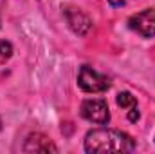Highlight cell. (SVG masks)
<instances>
[{
	"label": "cell",
	"instance_id": "6da1fadb",
	"mask_svg": "<svg viewBox=\"0 0 155 154\" xmlns=\"http://www.w3.org/2000/svg\"><path fill=\"white\" fill-rule=\"evenodd\" d=\"M85 152L88 154H101V152H132L135 151V140L117 129H92L87 132L83 142Z\"/></svg>",
	"mask_w": 155,
	"mask_h": 154
},
{
	"label": "cell",
	"instance_id": "7a4b0ae2",
	"mask_svg": "<svg viewBox=\"0 0 155 154\" xmlns=\"http://www.w3.org/2000/svg\"><path fill=\"white\" fill-rule=\"evenodd\" d=\"M78 85L81 91L90 94H101L110 89V78L94 71L90 65H81L78 73Z\"/></svg>",
	"mask_w": 155,
	"mask_h": 154
},
{
	"label": "cell",
	"instance_id": "3957f363",
	"mask_svg": "<svg viewBox=\"0 0 155 154\" xmlns=\"http://www.w3.org/2000/svg\"><path fill=\"white\" fill-rule=\"evenodd\" d=\"M79 114L90 123L96 125H108L110 121V111H108V103L103 98H88L81 103L79 107Z\"/></svg>",
	"mask_w": 155,
	"mask_h": 154
},
{
	"label": "cell",
	"instance_id": "277c9868",
	"mask_svg": "<svg viewBox=\"0 0 155 154\" xmlns=\"http://www.w3.org/2000/svg\"><path fill=\"white\" fill-rule=\"evenodd\" d=\"M128 27L143 38H155V7L132 15L128 18Z\"/></svg>",
	"mask_w": 155,
	"mask_h": 154
},
{
	"label": "cell",
	"instance_id": "5b68a950",
	"mask_svg": "<svg viewBox=\"0 0 155 154\" xmlns=\"http://www.w3.org/2000/svg\"><path fill=\"white\" fill-rule=\"evenodd\" d=\"M61 9H63V16L67 20V26L78 37H85L92 29V18L83 9H79L76 5H61Z\"/></svg>",
	"mask_w": 155,
	"mask_h": 154
},
{
	"label": "cell",
	"instance_id": "8992f818",
	"mask_svg": "<svg viewBox=\"0 0 155 154\" xmlns=\"http://www.w3.org/2000/svg\"><path fill=\"white\" fill-rule=\"evenodd\" d=\"M25 152H58V147L51 142V138H47L45 134H29L24 145Z\"/></svg>",
	"mask_w": 155,
	"mask_h": 154
},
{
	"label": "cell",
	"instance_id": "52a82bcc",
	"mask_svg": "<svg viewBox=\"0 0 155 154\" xmlns=\"http://www.w3.org/2000/svg\"><path fill=\"white\" fill-rule=\"evenodd\" d=\"M117 105L119 107H123V109H130V107H134V105H137V100H135V96L132 94V93H128V91H123V93H119L116 98Z\"/></svg>",
	"mask_w": 155,
	"mask_h": 154
},
{
	"label": "cell",
	"instance_id": "ba28073f",
	"mask_svg": "<svg viewBox=\"0 0 155 154\" xmlns=\"http://www.w3.org/2000/svg\"><path fill=\"white\" fill-rule=\"evenodd\" d=\"M11 56H13V45H11V42L0 40V58L2 60H7Z\"/></svg>",
	"mask_w": 155,
	"mask_h": 154
},
{
	"label": "cell",
	"instance_id": "9c48e42d",
	"mask_svg": "<svg viewBox=\"0 0 155 154\" xmlns=\"http://www.w3.org/2000/svg\"><path fill=\"white\" fill-rule=\"evenodd\" d=\"M128 120L130 121H137L139 120V109H137V105H134V107L128 109Z\"/></svg>",
	"mask_w": 155,
	"mask_h": 154
},
{
	"label": "cell",
	"instance_id": "30bf717a",
	"mask_svg": "<svg viewBox=\"0 0 155 154\" xmlns=\"http://www.w3.org/2000/svg\"><path fill=\"white\" fill-rule=\"evenodd\" d=\"M126 2H128V0H108V4H110L112 7H123Z\"/></svg>",
	"mask_w": 155,
	"mask_h": 154
},
{
	"label": "cell",
	"instance_id": "8fae6325",
	"mask_svg": "<svg viewBox=\"0 0 155 154\" xmlns=\"http://www.w3.org/2000/svg\"><path fill=\"white\" fill-rule=\"evenodd\" d=\"M0 131H2V120H0Z\"/></svg>",
	"mask_w": 155,
	"mask_h": 154
}]
</instances>
